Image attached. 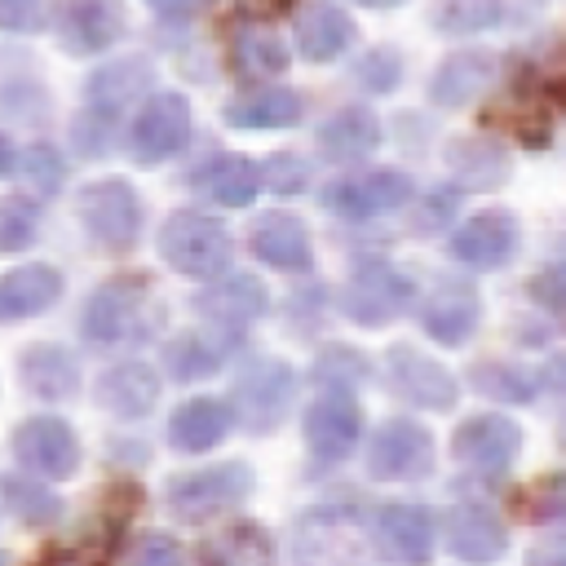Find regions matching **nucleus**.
Here are the masks:
<instances>
[{
  "instance_id": "1",
  "label": "nucleus",
  "mask_w": 566,
  "mask_h": 566,
  "mask_svg": "<svg viewBox=\"0 0 566 566\" xmlns=\"http://www.w3.org/2000/svg\"><path fill=\"white\" fill-rule=\"evenodd\" d=\"M159 256L190 279H212L230 265V234L203 212H172L159 226Z\"/></svg>"
},
{
  "instance_id": "49",
  "label": "nucleus",
  "mask_w": 566,
  "mask_h": 566,
  "mask_svg": "<svg viewBox=\"0 0 566 566\" xmlns=\"http://www.w3.org/2000/svg\"><path fill=\"white\" fill-rule=\"evenodd\" d=\"M544 557H548V562H553V557H566V544H562V548H535V553H531V562H544Z\"/></svg>"
},
{
  "instance_id": "30",
  "label": "nucleus",
  "mask_w": 566,
  "mask_h": 566,
  "mask_svg": "<svg viewBox=\"0 0 566 566\" xmlns=\"http://www.w3.org/2000/svg\"><path fill=\"white\" fill-rule=\"evenodd\" d=\"M146 88H150V62H146V57H124V62H111V66L93 71V80H88V102H93V111L111 115V111H119L124 102L142 97Z\"/></svg>"
},
{
  "instance_id": "20",
  "label": "nucleus",
  "mask_w": 566,
  "mask_h": 566,
  "mask_svg": "<svg viewBox=\"0 0 566 566\" xmlns=\"http://www.w3.org/2000/svg\"><path fill=\"white\" fill-rule=\"evenodd\" d=\"M248 248L256 252V261H265L270 270H310L314 248H310V230L287 217V212H270L256 217L248 230Z\"/></svg>"
},
{
  "instance_id": "47",
  "label": "nucleus",
  "mask_w": 566,
  "mask_h": 566,
  "mask_svg": "<svg viewBox=\"0 0 566 566\" xmlns=\"http://www.w3.org/2000/svg\"><path fill=\"white\" fill-rule=\"evenodd\" d=\"M283 4H287V0H243L248 13H279Z\"/></svg>"
},
{
  "instance_id": "27",
  "label": "nucleus",
  "mask_w": 566,
  "mask_h": 566,
  "mask_svg": "<svg viewBox=\"0 0 566 566\" xmlns=\"http://www.w3.org/2000/svg\"><path fill=\"white\" fill-rule=\"evenodd\" d=\"M230 424H234V411L226 402H217V398H186L168 416V442L177 451H190L195 455V451L217 447L230 433Z\"/></svg>"
},
{
  "instance_id": "2",
  "label": "nucleus",
  "mask_w": 566,
  "mask_h": 566,
  "mask_svg": "<svg viewBox=\"0 0 566 566\" xmlns=\"http://www.w3.org/2000/svg\"><path fill=\"white\" fill-rule=\"evenodd\" d=\"M252 469L243 460H226L212 469H195V473H177L168 482V509L181 522H208L226 509H234L243 495H252Z\"/></svg>"
},
{
  "instance_id": "29",
  "label": "nucleus",
  "mask_w": 566,
  "mask_h": 566,
  "mask_svg": "<svg viewBox=\"0 0 566 566\" xmlns=\"http://www.w3.org/2000/svg\"><path fill=\"white\" fill-rule=\"evenodd\" d=\"M380 146V119L367 106H345L318 128V150L336 164H354Z\"/></svg>"
},
{
  "instance_id": "48",
  "label": "nucleus",
  "mask_w": 566,
  "mask_h": 566,
  "mask_svg": "<svg viewBox=\"0 0 566 566\" xmlns=\"http://www.w3.org/2000/svg\"><path fill=\"white\" fill-rule=\"evenodd\" d=\"M13 164H18V155H13V142H9L4 133H0V177H4V172H9Z\"/></svg>"
},
{
  "instance_id": "40",
  "label": "nucleus",
  "mask_w": 566,
  "mask_h": 566,
  "mask_svg": "<svg viewBox=\"0 0 566 566\" xmlns=\"http://www.w3.org/2000/svg\"><path fill=\"white\" fill-rule=\"evenodd\" d=\"M526 513L535 522H553V526H566V473L557 478H544L531 495H526Z\"/></svg>"
},
{
  "instance_id": "44",
  "label": "nucleus",
  "mask_w": 566,
  "mask_h": 566,
  "mask_svg": "<svg viewBox=\"0 0 566 566\" xmlns=\"http://www.w3.org/2000/svg\"><path fill=\"white\" fill-rule=\"evenodd\" d=\"M27 168H31V181L40 190H57L62 186V159L53 155V146H31L27 150Z\"/></svg>"
},
{
  "instance_id": "7",
  "label": "nucleus",
  "mask_w": 566,
  "mask_h": 566,
  "mask_svg": "<svg viewBox=\"0 0 566 566\" xmlns=\"http://www.w3.org/2000/svg\"><path fill=\"white\" fill-rule=\"evenodd\" d=\"M128 27V13L119 0H57L53 4V31L66 53L88 57L111 49Z\"/></svg>"
},
{
  "instance_id": "14",
  "label": "nucleus",
  "mask_w": 566,
  "mask_h": 566,
  "mask_svg": "<svg viewBox=\"0 0 566 566\" xmlns=\"http://www.w3.org/2000/svg\"><path fill=\"white\" fill-rule=\"evenodd\" d=\"M482 323V296L464 279H442L420 310V327L438 345H464Z\"/></svg>"
},
{
  "instance_id": "36",
  "label": "nucleus",
  "mask_w": 566,
  "mask_h": 566,
  "mask_svg": "<svg viewBox=\"0 0 566 566\" xmlns=\"http://www.w3.org/2000/svg\"><path fill=\"white\" fill-rule=\"evenodd\" d=\"M473 385L500 402H531L535 398V376L526 367H513V363H482L473 367Z\"/></svg>"
},
{
  "instance_id": "21",
  "label": "nucleus",
  "mask_w": 566,
  "mask_h": 566,
  "mask_svg": "<svg viewBox=\"0 0 566 566\" xmlns=\"http://www.w3.org/2000/svg\"><path fill=\"white\" fill-rule=\"evenodd\" d=\"M354 35H358L354 18L345 9H336V4H327V0H314V4H301L296 9V49L310 62L340 57L354 44Z\"/></svg>"
},
{
  "instance_id": "8",
  "label": "nucleus",
  "mask_w": 566,
  "mask_h": 566,
  "mask_svg": "<svg viewBox=\"0 0 566 566\" xmlns=\"http://www.w3.org/2000/svg\"><path fill=\"white\" fill-rule=\"evenodd\" d=\"M186 142H190V102L181 93H155L128 133V146L142 164H164L181 155Z\"/></svg>"
},
{
  "instance_id": "37",
  "label": "nucleus",
  "mask_w": 566,
  "mask_h": 566,
  "mask_svg": "<svg viewBox=\"0 0 566 566\" xmlns=\"http://www.w3.org/2000/svg\"><path fill=\"white\" fill-rule=\"evenodd\" d=\"M451 164H455L460 177L482 181V186H500V177H504V159H500L495 150L478 146V142H460V146L451 150Z\"/></svg>"
},
{
  "instance_id": "11",
  "label": "nucleus",
  "mask_w": 566,
  "mask_h": 566,
  "mask_svg": "<svg viewBox=\"0 0 566 566\" xmlns=\"http://www.w3.org/2000/svg\"><path fill=\"white\" fill-rule=\"evenodd\" d=\"M385 367H389L394 394H402L407 402H416L424 411H451L455 398H460L455 376L438 358H429V354H420L411 345H394L389 358H385Z\"/></svg>"
},
{
  "instance_id": "16",
  "label": "nucleus",
  "mask_w": 566,
  "mask_h": 566,
  "mask_svg": "<svg viewBox=\"0 0 566 566\" xmlns=\"http://www.w3.org/2000/svg\"><path fill=\"white\" fill-rule=\"evenodd\" d=\"M195 310H199L212 327H221V332L234 336V332L252 327V323L265 314V287H261L252 274H230V279L203 287V292L195 296Z\"/></svg>"
},
{
  "instance_id": "3",
  "label": "nucleus",
  "mask_w": 566,
  "mask_h": 566,
  "mask_svg": "<svg viewBox=\"0 0 566 566\" xmlns=\"http://www.w3.org/2000/svg\"><path fill=\"white\" fill-rule=\"evenodd\" d=\"M411 296H416V287H411V279L402 270H394L389 261H363L349 274L345 292H340V305H345V314L354 323L385 327L411 305Z\"/></svg>"
},
{
  "instance_id": "33",
  "label": "nucleus",
  "mask_w": 566,
  "mask_h": 566,
  "mask_svg": "<svg viewBox=\"0 0 566 566\" xmlns=\"http://www.w3.org/2000/svg\"><path fill=\"white\" fill-rule=\"evenodd\" d=\"M203 557L226 562V566H261V562L274 557V544L261 526H230V531H221L217 539L203 544Z\"/></svg>"
},
{
  "instance_id": "34",
  "label": "nucleus",
  "mask_w": 566,
  "mask_h": 566,
  "mask_svg": "<svg viewBox=\"0 0 566 566\" xmlns=\"http://www.w3.org/2000/svg\"><path fill=\"white\" fill-rule=\"evenodd\" d=\"M164 363H168V371L177 380H203V376H212L221 367V345H212V340H203L195 332H181V336L168 340Z\"/></svg>"
},
{
  "instance_id": "13",
  "label": "nucleus",
  "mask_w": 566,
  "mask_h": 566,
  "mask_svg": "<svg viewBox=\"0 0 566 566\" xmlns=\"http://www.w3.org/2000/svg\"><path fill=\"white\" fill-rule=\"evenodd\" d=\"M451 451L460 464H469L478 473H504L513 464V455L522 451V429L504 416H473L455 429Z\"/></svg>"
},
{
  "instance_id": "42",
  "label": "nucleus",
  "mask_w": 566,
  "mask_h": 566,
  "mask_svg": "<svg viewBox=\"0 0 566 566\" xmlns=\"http://www.w3.org/2000/svg\"><path fill=\"white\" fill-rule=\"evenodd\" d=\"M49 22V9L44 0H0V31H40Z\"/></svg>"
},
{
  "instance_id": "24",
  "label": "nucleus",
  "mask_w": 566,
  "mask_h": 566,
  "mask_svg": "<svg viewBox=\"0 0 566 566\" xmlns=\"http://www.w3.org/2000/svg\"><path fill=\"white\" fill-rule=\"evenodd\" d=\"M190 186L203 190L221 208H248L265 181H261V164H252L243 155H212L208 164H199L190 172Z\"/></svg>"
},
{
  "instance_id": "41",
  "label": "nucleus",
  "mask_w": 566,
  "mask_h": 566,
  "mask_svg": "<svg viewBox=\"0 0 566 566\" xmlns=\"http://www.w3.org/2000/svg\"><path fill=\"white\" fill-rule=\"evenodd\" d=\"M354 75H358V84H363V88L385 93V88H394V84H398V75H402V57H398L394 49H371V53L354 66Z\"/></svg>"
},
{
  "instance_id": "18",
  "label": "nucleus",
  "mask_w": 566,
  "mask_h": 566,
  "mask_svg": "<svg viewBox=\"0 0 566 566\" xmlns=\"http://www.w3.org/2000/svg\"><path fill=\"white\" fill-rule=\"evenodd\" d=\"M442 531H447V548L464 562H495L509 548V531L486 504H455L442 517Z\"/></svg>"
},
{
  "instance_id": "10",
  "label": "nucleus",
  "mask_w": 566,
  "mask_h": 566,
  "mask_svg": "<svg viewBox=\"0 0 566 566\" xmlns=\"http://www.w3.org/2000/svg\"><path fill=\"white\" fill-rule=\"evenodd\" d=\"M13 455L22 469L40 473V478H71L80 469V442L71 433L66 420L57 416H31L13 429Z\"/></svg>"
},
{
  "instance_id": "35",
  "label": "nucleus",
  "mask_w": 566,
  "mask_h": 566,
  "mask_svg": "<svg viewBox=\"0 0 566 566\" xmlns=\"http://www.w3.org/2000/svg\"><path fill=\"white\" fill-rule=\"evenodd\" d=\"M500 0H438L433 4V27L447 35H473L500 22Z\"/></svg>"
},
{
  "instance_id": "5",
  "label": "nucleus",
  "mask_w": 566,
  "mask_h": 566,
  "mask_svg": "<svg viewBox=\"0 0 566 566\" xmlns=\"http://www.w3.org/2000/svg\"><path fill=\"white\" fill-rule=\"evenodd\" d=\"M80 221L102 248H128L142 234V199L128 181H93L80 190Z\"/></svg>"
},
{
  "instance_id": "46",
  "label": "nucleus",
  "mask_w": 566,
  "mask_h": 566,
  "mask_svg": "<svg viewBox=\"0 0 566 566\" xmlns=\"http://www.w3.org/2000/svg\"><path fill=\"white\" fill-rule=\"evenodd\" d=\"M146 4H150L159 18H168V22H186L203 0H146Z\"/></svg>"
},
{
  "instance_id": "15",
  "label": "nucleus",
  "mask_w": 566,
  "mask_h": 566,
  "mask_svg": "<svg viewBox=\"0 0 566 566\" xmlns=\"http://www.w3.org/2000/svg\"><path fill=\"white\" fill-rule=\"evenodd\" d=\"M517 221L509 212H478L451 234V256L473 265V270H500L517 252Z\"/></svg>"
},
{
  "instance_id": "9",
  "label": "nucleus",
  "mask_w": 566,
  "mask_h": 566,
  "mask_svg": "<svg viewBox=\"0 0 566 566\" xmlns=\"http://www.w3.org/2000/svg\"><path fill=\"white\" fill-rule=\"evenodd\" d=\"M358 433H363V411L345 385H332L327 394H318L305 407V442H310L314 460H323V464L345 460L349 447L358 442Z\"/></svg>"
},
{
  "instance_id": "43",
  "label": "nucleus",
  "mask_w": 566,
  "mask_h": 566,
  "mask_svg": "<svg viewBox=\"0 0 566 566\" xmlns=\"http://www.w3.org/2000/svg\"><path fill=\"white\" fill-rule=\"evenodd\" d=\"M531 296H535L544 310H557V314H566V261H553V265H544V270L531 279Z\"/></svg>"
},
{
  "instance_id": "22",
  "label": "nucleus",
  "mask_w": 566,
  "mask_h": 566,
  "mask_svg": "<svg viewBox=\"0 0 566 566\" xmlns=\"http://www.w3.org/2000/svg\"><path fill=\"white\" fill-rule=\"evenodd\" d=\"M93 398L111 411V416H119V420H137V416H146L150 407H155V398H159V376L146 367V363H115V367H106L102 376H97V385H93Z\"/></svg>"
},
{
  "instance_id": "28",
  "label": "nucleus",
  "mask_w": 566,
  "mask_h": 566,
  "mask_svg": "<svg viewBox=\"0 0 566 566\" xmlns=\"http://www.w3.org/2000/svg\"><path fill=\"white\" fill-rule=\"evenodd\" d=\"M301 111H305L301 93L279 88V84H261V88H248V93L230 97L226 124L230 128H292L301 119Z\"/></svg>"
},
{
  "instance_id": "6",
  "label": "nucleus",
  "mask_w": 566,
  "mask_h": 566,
  "mask_svg": "<svg viewBox=\"0 0 566 566\" xmlns=\"http://www.w3.org/2000/svg\"><path fill=\"white\" fill-rule=\"evenodd\" d=\"M407 199H411V177H402L398 168H371V172L340 177V181L323 186V208L336 212V217H345V221L394 212Z\"/></svg>"
},
{
  "instance_id": "23",
  "label": "nucleus",
  "mask_w": 566,
  "mask_h": 566,
  "mask_svg": "<svg viewBox=\"0 0 566 566\" xmlns=\"http://www.w3.org/2000/svg\"><path fill=\"white\" fill-rule=\"evenodd\" d=\"M495 53H486V49H464V53H451L442 66H438V75L429 80V97L438 102V106H447V111H460V106H469L491 80H495Z\"/></svg>"
},
{
  "instance_id": "26",
  "label": "nucleus",
  "mask_w": 566,
  "mask_h": 566,
  "mask_svg": "<svg viewBox=\"0 0 566 566\" xmlns=\"http://www.w3.org/2000/svg\"><path fill=\"white\" fill-rule=\"evenodd\" d=\"M18 376L44 402L75 398V389H80V363L62 345H27L18 358Z\"/></svg>"
},
{
  "instance_id": "19",
  "label": "nucleus",
  "mask_w": 566,
  "mask_h": 566,
  "mask_svg": "<svg viewBox=\"0 0 566 566\" xmlns=\"http://www.w3.org/2000/svg\"><path fill=\"white\" fill-rule=\"evenodd\" d=\"M371 535H376V544H380L389 557L424 562V557L433 553L438 526H433V517H429L420 504H385V509H376V517H371Z\"/></svg>"
},
{
  "instance_id": "32",
  "label": "nucleus",
  "mask_w": 566,
  "mask_h": 566,
  "mask_svg": "<svg viewBox=\"0 0 566 566\" xmlns=\"http://www.w3.org/2000/svg\"><path fill=\"white\" fill-rule=\"evenodd\" d=\"M230 57H234L239 75H248V80H274V75L287 71V49H283V40H279L274 31H265V27H243V31L234 35Z\"/></svg>"
},
{
  "instance_id": "4",
  "label": "nucleus",
  "mask_w": 566,
  "mask_h": 566,
  "mask_svg": "<svg viewBox=\"0 0 566 566\" xmlns=\"http://www.w3.org/2000/svg\"><path fill=\"white\" fill-rule=\"evenodd\" d=\"M433 469V438L424 424L385 420L367 442V473L376 482H416Z\"/></svg>"
},
{
  "instance_id": "45",
  "label": "nucleus",
  "mask_w": 566,
  "mask_h": 566,
  "mask_svg": "<svg viewBox=\"0 0 566 566\" xmlns=\"http://www.w3.org/2000/svg\"><path fill=\"white\" fill-rule=\"evenodd\" d=\"M133 557L146 562V566H150V562H181V548H177L172 539H164V535H146V539L133 548Z\"/></svg>"
},
{
  "instance_id": "50",
  "label": "nucleus",
  "mask_w": 566,
  "mask_h": 566,
  "mask_svg": "<svg viewBox=\"0 0 566 566\" xmlns=\"http://www.w3.org/2000/svg\"><path fill=\"white\" fill-rule=\"evenodd\" d=\"M354 4H367V9H398L402 0H354Z\"/></svg>"
},
{
  "instance_id": "17",
  "label": "nucleus",
  "mask_w": 566,
  "mask_h": 566,
  "mask_svg": "<svg viewBox=\"0 0 566 566\" xmlns=\"http://www.w3.org/2000/svg\"><path fill=\"white\" fill-rule=\"evenodd\" d=\"M287 398H292V371H287L283 363L261 358V363L243 367L234 402H239V411H243L248 429H256V433H261V429H270V424L283 416Z\"/></svg>"
},
{
  "instance_id": "39",
  "label": "nucleus",
  "mask_w": 566,
  "mask_h": 566,
  "mask_svg": "<svg viewBox=\"0 0 566 566\" xmlns=\"http://www.w3.org/2000/svg\"><path fill=\"white\" fill-rule=\"evenodd\" d=\"M35 239V212L18 199H0V252H18Z\"/></svg>"
},
{
  "instance_id": "38",
  "label": "nucleus",
  "mask_w": 566,
  "mask_h": 566,
  "mask_svg": "<svg viewBox=\"0 0 566 566\" xmlns=\"http://www.w3.org/2000/svg\"><path fill=\"white\" fill-rule=\"evenodd\" d=\"M261 181L274 190V195H301L305 181H310V164L301 155H270L261 164Z\"/></svg>"
},
{
  "instance_id": "31",
  "label": "nucleus",
  "mask_w": 566,
  "mask_h": 566,
  "mask_svg": "<svg viewBox=\"0 0 566 566\" xmlns=\"http://www.w3.org/2000/svg\"><path fill=\"white\" fill-rule=\"evenodd\" d=\"M0 500H4V509H9L18 522H27V526H53V522L62 517V500H57L44 482H35V478H27V473H4V478H0Z\"/></svg>"
},
{
  "instance_id": "25",
  "label": "nucleus",
  "mask_w": 566,
  "mask_h": 566,
  "mask_svg": "<svg viewBox=\"0 0 566 566\" xmlns=\"http://www.w3.org/2000/svg\"><path fill=\"white\" fill-rule=\"evenodd\" d=\"M57 296H62V274L53 265H40V261L18 265V270L0 274V323L44 314Z\"/></svg>"
},
{
  "instance_id": "12",
  "label": "nucleus",
  "mask_w": 566,
  "mask_h": 566,
  "mask_svg": "<svg viewBox=\"0 0 566 566\" xmlns=\"http://www.w3.org/2000/svg\"><path fill=\"white\" fill-rule=\"evenodd\" d=\"M146 318V287L137 279H111L102 283L88 301H84V336L88 340H102V345H115L124 336H133Z\"/></svg>"
}]
</instances>
